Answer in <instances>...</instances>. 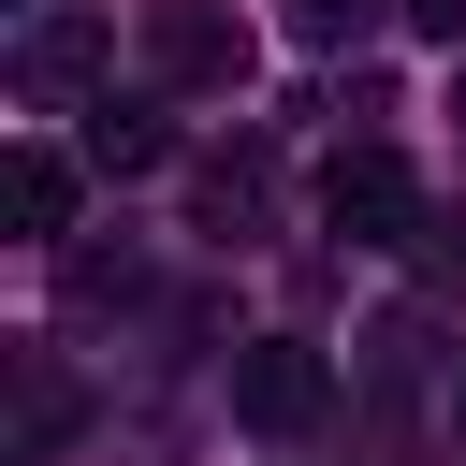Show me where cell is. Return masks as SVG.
<instances>
[{
    "mask_svg": "<svg viewBox=\"0 0 466 466\" xmlns=\"http://www.w3.org/2000/svg\"><path fill=\"white\" fill-rule=\"evenodd\" d=\"M408 29H437V44H466V0H393Z\"/></svg>",
    "mask_w": 466,
    "mask_h": 466,
    "instance_id": "11",
    "label": "cell"
},
{
    "mask_svg": "<svg viewBox=\"0 0 466 466\" xmlns=\"http://www.w3.org/2000/svg\"><path fill=\"white\" fill-rule=\"evenodd\" d=\"M422 277H437V291L466 306V218H422Z\"/></svg>",
    "mask_w": 466,
    "mask_h": 466,
    "instance_id": "10",
    "label": "cell"
},
{
    "mask_svg": "<svg viewBox=\"0 0 466 466\" xmlns=\"http://www.w3.org/2000/svg\"><path fill=\"white\" fill-rule=\"evenodd\" d=\"M87 160H102V175H160V116L102 102V116H87Z\"/></svg>",
    "mask_w": 466,
    "mask_h": 466,
    "instance_id": "6",
    "label": "cell"
},
{
    "mask_svg": "<svg viewBox=\"0 0 466 466\" xmlns=\"http://www.w3.org/2000/svg\"><path fill=\"white\" fill-rule=\"evenodd\" d=\"M0 218H15V233H73V160H58L44 131L0 160Z\"/></svg>",
    "mask_w": 466,
    "mask_h": 466,
    "instance_id": "5",
    "label": "cell"
},
{
    "mask_svg": "<svg viewBox=\"0 0 466 466\" xmlns=\"http://www.w3.org/2000/svg\"><path fill=\"white\" fill-rule=\"evenodd\" d=\"M451 116H466V73H451Z\"/></svg>",
    "mask_w": 466,
    "mask_h": 466,
    "instance_id": "12",
    "label": "cell"
},
{
    "mask_svg": "<svg viewBox=\"0 0 466 466\" xmlns=\"http://www.w3.org/2000/svg\"><path fill=\"white\" fill-rule=\"evenodd\" d=\"M364 29H379V0H291V44H320V58L364 44Z\"/></svg>",
    "mask_w": 466,
    "mask_h": 466,
    "instance_id": "8",
    "label": "cell"
},
{
    "mask_svg": "<svg viewBox=\"0 0 466 466\" xmlns=\"http://www.w3.org/2000/svg\"><path fill=\"white\" fill-rule=\"evenodd\" d=\"M204 218H218V233H262V160H218V175H204Z\"/></svg>",
    "mask_w": 466,
    "mask_h": 466,
    "instance_id": "7",
    "label": "cell"
},
{
    "mask_svg": "<svg viewBox=\"0 0 466 466\" xmlns=\"http://www.w3.org/2000/svg\"><path fill=\"white\" fill-rule=\"evenodd\" d=\"M87 73H102V29H87V15H29V44H15V87H29V102H73Z\"/></svg>",
    "mask_w": 466,
    "mask_h": 466,
    "instance_id": "4",
    "label": "cell"
},
{
    "mask_svg": "<svg viewBox=\"0 0 466 466\" xmlns=\"http://www.w3.org/2000/svg\"><path fill=\"white\" fill-rule=\"evenodd\" d=\"M131 44H146V73H160V87H248V29H233L218 0H146V29H131Z\"/></svg>",
    "mask_w": 466,
    "mask_h": 466,
    "instance_id": "3",
    "label": "cell"
},
{
    "mask_svg": "<svg viewBox=\"0 0 466 466\" xmlns=\"http://www.w3.org/2000/svg\"><path fill=\"white\" fill-rule=\"evenodd\" d=\"M15 437H29V451H58V379H44V364H15Z\"/></svg>",
    "mask_w": 466,
    "mask_h": 466,
    "instance_id": "9",
    "label": "cell"
},
{
    "mask_svg": "<svg viewBox=\"0 0 466 466\" xmlns=\"http://www.w3.org/2000/svg\"><path fill=\"white\" fill-rule=\"evenodd\" d=\"M320 218H335L350 248H422V175H408L393 146H335V160H320Z\"/></svg>",
    "mask_w": 466,
    "mask_h": 466,
    "instance_id": "1",
    "label": "cell"
},
{
    "mask_svg": "<svg viewBox=\"0 0 466 466\" xmlns=\"http://www.w3.org/2000/svg\"><path fill=\"white\" fill-rule=\"evenodd\" d=\"M320 408H335V364H320L306 335H248V350H233V422H248V437H306Z\"/></svg>",
    "mask_w": 466,
    "mask_h": 466,
    "instance_id": "2",
    "label": "cell"
}]
</instances>
